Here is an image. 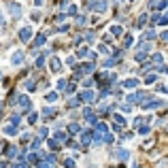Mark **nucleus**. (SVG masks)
I'll return each instance as SVG.
<instances>
[{
    "label": "nucleus",
    "mask_w": 168,
    "mask_h": 168,
    "mask_svg": "<svg viewBox=\"0 0 168 168\" xmlns=\"http://www.w3.org/2000/svg\"><path fill=\"white\" fill-rule=\"evenodd\" d=\"M7 7H9V11L15 19H19V15H22V9H19V4L17 2H7Z\"/></svg>",
    "instance_id": "1"
},
{
    "label": "nucleus",
    "mask_w": 168,
    "mask_h": 168,
    "mask_svg": "<svg viewBox=\"0 0 168 168\" xmlns=\"http://www.w3.org/2000/svg\"><path fill=\"white\" fill-rule=\"evenodd\" d=\"M19 38H22L24 43H28V41L32 38V28H30V26H26V28H22V30H19Z\"/></svg>",
    "instance_id": "2"
},
{
    "label": "nucleus",
    "mask_w": 168,
    "mask_h": 168,
    "mask_svg": "<svg viewBox=\"0 0 168 168\" xmlns=\"http://www.w3.org/2000/svg\"><path fill=\"white\" fill-rule=\"evenodd\" d=\"M17 102H19V107L22 108H32V102H30V98L28 96H19L17 98Z\"/></svg>",
    "instance_id": "3"
},
{
    "label": "nucleus",
    "mask_w": 168,
    "mask_h": 168,
    "mask_svg": "<svg viewBox=\"0 0 168 168\" xmlns=\"http://www.w3.org/2000/svg\"><path fill=\"white\" fill-rule=\"evenodd\" d=\"M83 117L89 121V123H96V117H94V111H92V108H85V111H83Z\"/></svg>",
    "instance_id": "4"
},
{
    "label": "nucleus",
    "mask_w": 168,
    "mask_h": 168,
    "mask_svg": "<svg viewBox=\"0 0 168 168\" xmlns=\"http://www.w3.org/2000/svg\"><path fill=\"white\" fill-rule=\"evenodd\" d=\"M24 62V53L22 51H15V55L11 58V64H22Z\"/></svg>",
    "instance_id": "5"
},
{
    "label": "nucleus",
    "mask_w": 168,
    "mask_h": 168,
    "mask_svg": "<svg viewBox=\"0 0 168 168\" xmlns=\"http://www.w3.org/2000/svg\"><path fill=\"white\" fill-rule=\"evenodd\" d=\"M166 4L164 0H151V9H166Z\"/></svg>",
    "instance_id": "6"
},
{
    "label": "nucleus",
    "mask_w": 168,
    "mask_h": 168,
    "mask_svg": "<svg viewBox=\"0 0 168 168\" xmlns=\"http://www.w3.org/2000/svg\"><path fill=\"white\" fill-rule=\"evenodd\" d=\"M94 9H96L98 13H102V11H107V0H98V4H92Z\"/></svg>",
    "instance_id": "7"
},
{
    "label": "nucleus",
    "mask_w": 168,
    "mask_h": 168,
    "mask_svg": "<svg viewBox=\"0 0 168 168\" xmlns=\"http://www.w3.org/2000/svg\"><path fill=\"white\" fill-rule=\"evenodd\" d=\"M81 100H83V102H92V100H94V92H89V89L83 92V94H81Z\"/></svg>",
    "instance_id": "8"
},
{
    "label": "nucleus",
    "mask_w": 168,
    "mask_h": 168,
    "mask_svg": "<svg viewBox=\"0 0 168 168\" xmlns=\"http://www.w3.org/2000/svg\"><path fill=\"white\" fill-rule=\"evenodd\" d=\"M145 108H157V107H162V100H149L147 104H143Z\"/></svg>",
    "instance_id": "9"
},
{
    "label": "nucleus",
    "mask_w": 168,
    "mask_h": 168,
    "mask_svg": "<svg viewBox=\"0 0 168 168\" xmlns=\"http://www.w3.org/2000/svg\"><path fill=\"white\" fill-rule=\"evenodd\" d=\"M138 85V79H128V81H123V87H128V89H132Z\"/></svg>",
    "instance_id": "10"
},
{
    "label": "nucleus",
    "mask_w": 168,
    "mask_h": 168,
    "mask_svg": "<svg viewBox=\"0 0 168 168\" xmlns=\"http://www.w3.org/2000/svg\"><path fill=\"white\" fill-rule=\"evenodd\" d=\"M115 157H117V160H126V157H128V151H126V149H117V151H115Z\"/></svg>",
    "instance_id": "11"
},
{
    "label": "nucleus",
    "mask_w": 168,
    "mask_h": 168,
    "mask_svg": "<svg viewBox=\"0 0 168 168\" xmlns=\"http://www.w3.org/2000/svg\"><path fill=\"white\" fill-rule=\"evenodd\" d=\"M53 115H55V108H43V117H45V119H47V117H53Z\"/></svg>",
    "instance_id": "12"
},
{
    "label": "nucleus",
    "mask_w": 168,
    "mask_h": 168,
    "mask_svg": "<svg viewBox=\"0 0 168 168\" xmlns=\"http://www.w3.org/2000/svg\"><path fill=\"white\" fill-rule=\"evenodd\" d=\"M151 62H153V64H156V66H160V64H162V62H164V58H162V55H160V53H156V55H153V58H151Z\"/></svg>",
    "instance_id": "13"
},
{
    "label": "nucleus",
    "mask_w": 168,
    "mask_h": 168,
    "mask_svg": "<svg viewBox=\"0 0 168 168\" xmlns=\"http://www.w3.org/2000/svg\"><path fill=\"white\" fill-rule=\"evenodd\" d=\"M111 34H115V36L123 34V30H121V26H113V28H111Z\"/></svg>",
    "instance_id": "14"
},
{
    "label": "nucleus",
    "mask_w": 168,
    "mask_h": 168,
    "mask_svg": "<svg viewBox=\"0 0 168 168\" xmlns=\"http://www.w3.org/2000/svg\"><path fill=\"white\" fill-rule=\"evenodd\" d=\"M51 70H60V60H58V58L51 60Z\"/></svg>",
    "instance_id": "15"
},
{
    "label": "nucleus",
    "mask_w": 168,
    "mask_h": 168,
    "mask_svg": "<svg viewBox=\"0 0 168 168\" xmlns=\"http://www.w3.org/2000/svg\"><path fill=\"white\" fill-rule=\"evenodd\" d=\"M151 38H156V32L153 30H147L145 32V41H151Z\"/></svg>",
    "instance_id": "16"
},
{
    "label": "nucleus",
    "mask_w": 168,
    "mask_h": 168,
    "mask_svg": "<svg viewBox=\"0 0 168 168\" xmlns=\"http://www.w3.org/2000/svg\"><path fill=\"white\" fill-rule=\"evenodd\" d=\"M45 38H47V34H43V36H38V38H34V45L38 47V45H43L45 43Z\"/></svg>",
    "instance_id": "17"
},
{
    "label": "nucleus",
    "mask_w": 168,
    "mask_h": 168,
    "mask_svg": "<svg viewBox=\"0 0 168 168\" xmlns=\"http://www.w3.org/2000/svg\"><path fill=\"white\" fill-rule=\"evenodd\" d=\"M26 89H28V92H34L36 87H34V81H32V79H30V81H26Z\"/></svg>",
    "instance_id": "18"
},
{
    "label": "nucleus",
    "mask_w": 168,
    "mask_h": 168,
    "mask_svg": "<svg viewBox=\"0 0 168 168\" xmlns=\"http://www.w3.org/2000/svg\"><path fill=\"white\" fill-rule=\"evenodd\" d=\"M49 147H51V149H58V147H60V141H55V138H49Z\"/></svg>",
    "instance_id": "19"
},
{
    "label": "nucleus",
    "mask_w": 168,
    "mask_h": 168,
    "mask_svg": "<svg viewBox=\"0 0 168 168\" xmlns=\"http://www.w3.org/2000/svg\"><path fill=\"white\" fill-rule=\"evenodd\" d=\"M47 100H49V102H55V100H58V94H55V92H49V94H47Z\"/></svg>",
    "instance_id": "20"
},
{
    "label": "nucleus",
    "mask_w": 168,
    "mask_h": 168,
    "mask_svg": "<svg viewBox=\"0 0 168 168\" xmlns=\"http://www.w3.org/2000/svg\"><path fill=\"white\" fill-rule=\"evenodd\" d=\"M7 156H9V157H15V156H17V149H15V147H9V149H7Z\"/></svg>",
    "instance_id": "21"
},
{
    "label": "nucleus",
    "mask_w": 168,
    "mask_h": 168,
    "mask_svg": "<svg viewBox=\"0 0 168 168\" xmlns=\"http://www.w3.org/2000/svg\"><path fill=\"white\" fill-rule=\"evenodd\" d=\"M28 162H30V164H36V162H38V156H36V153H30V156H28Z\"/></svg>",
    "instance_id": "22"
},
{
    "label": "nucleus",
    "mask_w": 168,
    "mask_h": 168,
    "mask_svg": "<svg viewBox=\"0 0 168 168\" xmlns=\"http://www.w3.org/2000/svg\"><path fill=\"white\" fill-rule=\"evenodd\" d=\"M68 132H79V123H70L68 126Z\"/></svg>",
    "instance_id": "23"
},
{
    "label": "nucleus",
    "mask_w": 168,
    "mask_h": 168,
    "mask_svg": "<svg viewBox=\"0 0 168 168\" xmlns=\"http://www.w3.org/2000/svg\"><path fill=\"white\" fill-rule=\"evenodd\" d=\"M89 138H92V134H89V132H83V134H81V141H83V143H87Z\"/></svg>",
    "instance_id": "24"
},
{
    "label": "nucleus",
    "mask_w": 168,
    "mask_h": 168,
    "mask_svg": "<svg viewBox=\"0 0 168 168\" xmlns=\"http://www.w3.org/2000/svg\"><path fill=\"white\" fill-rule=\"evenodd\" d=\"M66 11H68V15H74V13H77V7H74V4H68Z\"/></svg>",
    "instance_id": "25"
},
{
    "label": "nucleus",
    "mask_w": 168,
    "mask_h": 168,
    "mask_svg": "<svg viewBox=\"0 0 168 168\" xmlns=\"http://www.w3.org/2000/svg\"><path fill=\"white\" fill-rule=\"evenodd\" d=\"M87 53H89V51H87V49H85V47H81V49H79V58H85Z\"/></svg>",
    "instance_id": "26"
},
{
    "label": "nucleus",
    "mask_w": 168,
    "mask_h": 168,
    "mask_svg": "<svg viewBox=\"0 0 168 168\" xmlns=\"http://www.w3.org/2000/svg\"><path fill=\"white\" fill-rule=\"evenodd\" d=\"M132 45V36H126V41H123V47H130Z\"/></svg>",
    "instance_id": "27"
},
{
    "label": "nucleus",
    "mask_w": 168,
    "mask_h": 168,
    "mask_svg": "<svg viewBox=\"0 0 168 168\" xmlns=\"http://www.w3.org/2000/svg\"><path fill=\"white\" fill-rule=\"evenodd\" d=\"M19 123V115H13L11 117V126H17Z\"/></svg>",
    "instance_id": "28"
},
{
    "label": "nucleus",
    "mask_w": 168,
    "mask_h": 168,
    "mask_svg": "<svg viewBox=\"0 0 168 168\" xmlns=\"http://www.w3.org/2000/svg\"><path fill=\"white\" fill-rule=\"evenodd\" d=\"M7 134H17V128H15V126H9V128H7Z\"/></svg>",
    "instance_id": "29"
},
{
    "label": "nucleus",
    "mask_w": 168,
    "mask_h": 168,
    "mask_svg": "<svg viewBox=\"0 0 168 168\" xmlns=\"http://www.w3.org/2000/svg\"><path fill=\"white\" fill-rule=\"evenodd\" d=\"M85 24V17L83 15H79V17H77V26H83Z\"/></svg>",
    "instance_id": "30"
},
{
    "label": "nucleus",
    "mask_w": 168,
    "mask_h": 168,
    "mask_svg": "<svg viewBox=\"0 0 168 168\" xmlns=\"http://www.w3.org/2000/svg\"><path fill=\"white\" fill-rule=\"evenodd\" d=\"M98 51H100V53H107L108 47H107V45H98Z\"/></svg>",
    "instance_id": "31"
},
{
    "label": "nucleus",
    "mask_w": 168,
    "mask_h": 168,
    "mask_svg": "<svg viewBox=\"0 0 168 168\" xmlns=\"http://www.w3.org/2000/svg\"><path fill=\"white\" fill-rule=\"evenodd\" d=\"M160 38H162L164 43H168V30H164V32H162V36H160Z\"/></svg>",
    "instance_id": "32"
},
{
    "label": "nucleus",
    "mask_w": 168,
    "mask_h": 168,
    "mask_svg": "<svg viewBox=\"0 0 168 168\" xmlns=\"http://www.w3.org/2000/svg\"><path fill=\"white\" fill-rule=\"evenodd\" d=\"M43 64H45V55H41V58L36 60V66H43Z\"/></svg>",
    "instance_id": "33"
},
{
    "label": "nucleus",
    "mask_w": 168,
    "mask_h": 168,
    "mask_svg": "<svg viewBox=\"0 0 168 168\" xmlns=\"http://www.w3.org/2000/svg\"><path fill=\"white\" fill-rule=\"evenodd\" d=\"M138 132H141V134H147V132H149V126H141V130H138Z\"/></svg>",
    "instance_id": "34"
},
{
    "label": "nucleus",
    "mask_w": 168,
    "mask_h": 168,
    "mask_svg": "<svg viewBox=\"0 0 168 168\" xmlns=\"http://www.w3.org/2000/svg\"><path fill=\"white\" fill-rule=\"evenodd\" d=\"M64 166H66V168H72V166H74V162H72V160H66V162H64Z\"/></svg>",
    "instance_id": "35"
},
{
    "label": "nucleus",
    "mask_w": 168,
    "mask_h": 168,
    "mask_svg": "<svg viewBox=\"0 0 168 168\" xmlns=\"http://www.w3.org/2000/svg\"><path fill=\"white\" fill-rule=\"evenodd\" d=\"M38 168H53V164H51V162H49V164H47V162H43Z\"/></svg>",
    "instance_id": "36"
},
{
    "label": "nucleus",
    "mask_w": 168,
    "mask_h": 168,
    "mask_svg": "<svg viewBox=\"0 0 168 168\" xmlns=\"http://www.w3.org/2000/svg\"><path fill=\"white\" fill-rule=\"evenodd\" d=\"M157 19H160V15H157V13H156V15H151V24H157Z\"/></svg>",
    "instance_id": "37"
},
{
    "label": "nucleus",
    "mask_w": 168,
    "mask_h": 168,
    "mask_svg": "<svg viewBox=\"0 0 168 168\" xmlns=\"http://www.w3.org/2000/svg\"><path fill=\"white\" fill-rule=\"evenodd\" d=\"M58 87H60V89H66V81H64V79H62L60 83H58Z\"/></svg>",
    "instance_id": "38"
},
{
    "label": "nucleus",
    "mask_w": 168,
    "mask_h": 168,
    "mask_svg": "<svg viewBox=\"0 0 168 168\" xmlns=\"http://www.w3.org/2000/svg\"><path fill=\"white\" fill-rule=\"evenodd\" d=\"M162 72H166L168 74V66H162Z\"/></svg>",
    "instance_id": "39"
},
{
    "label": "nucleus",
    "mask_w": 168,
    "mask_h": 168,
    "mask_svg": "<svg viewBox=\"0 0 168 168\" xmlns=\"http://www.w3.org/2000/svg\"><path fill=\"white\" fill-rule=\"evenodd\" d=\"M34 4H43V0H36V2H34Z\"/></svg>",
    "instance_id": "40"
},
{
    "label": "nucleus",
    "mask_w": 168,
    "mask_h": 168,
    "mask_svg": "<svg viewBox=\"0 0 168 168\" xmlns=\"http://www.w3.org/2000/svg\"><path fill=\"white\" fill-rule=\"evenodd\" d=\"M0 111H2V102H0Z\"/></svg>",
    "instance_id": "41"
},
{
    "label": "nucleus",
    "mask_w": 168,
    "mask_h": 168,
    "mask_svg": "<svg viewBox=\"0 0 168 168\" xmlns=\"http://www.w3.org/2000/svg\"><path fill=\"white\" fill-rule=\"evenodd\" d=\"M0 79H2V72H0Z\"/></svg>",
    "instance_id": "42"
}]
</instances>
